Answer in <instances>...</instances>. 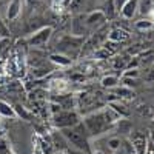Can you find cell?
<instances>
[{
	"label": "cell",
	"mask_w": 154,
	"mask_h": 154,
	"mask_svg": "<svg viewBox=\"0 0 154 154\" xmlns=\"http://www.w3.org/2000/svg\"><path fill=\"white\" fill-rule=\"evenodd\" d=\"M119 120H120L119 114H116L109 106H106L100 111H94L91 114H88L83 119V126L88 136H99L111 130L112 125H116Z\"/></svg>",
	"instance_id": "obj_1"
},
{
	"label": "cell",
	"mask_w": 154,
	"mask_h": 154,
	"mask_svg": "<svg viewBox=\"0 0 154 154\" xmlns=\"http://www.w3.org/2000/svg\"><path fill=\"white\" fill-rule=\"evenodd\" d=\"M63 139L66 140L68 143H71L75 149L79 151H88L89 146H88V133L85 130L83 123H77L75 126H71V128H65V130H60Z\"/></svg>",
	"instance_id": "obj_2"
},
{
	"label": "cell",
	"mask_w": 154,
	"mask_h": 154,
	"mask_svg": "<svg viewBox=\"0 0 154 154\" xmlns=\"http://www.w3.org/2000/svg\"><path fill=\"white\" fill-rule=\"evenodd\" d=\"M5 74L9 77H20L25 74V56L17 48L5 59Z\"/></svg>",
	"instance_id": "obj_3"
},
{
	"label": "cell",
	"mask_w": 154,
	"mask_h": 154,
	"mask_svg": "<svg viewBox=\"0 0 154 154\" xmlns=\"http://www.w3.org/2000/svg\"><path fill=\"white\" fill-rule=\"evenodd\" d=\"M83 45V37H75V35H66L63 37L62 40L57 43V48H59V54H63L66 57H74L79 49L82 48Z\"/></svg>",
	"instance_id": "obj_4"
},
{
	"label": "cell",
	"mask_w": 154,
	"mask_h": 154,
	"mask_svg": "<svg viewBox=\"0 0 154 154\" xmlns=\"http://www.w3.org/2000/svg\"><path fill=\"white\" fill-rule=\"evenodd\" d=\"M77 123H80V116L75 111H60L53 116V125L59 130H65V128L75 126Z\"/></svg>",
	"instance_id": "obj_5"
},
{
	"label": "cell",
	"mask_w": 154,
	"mask_h": 154,
	"mask_svg": "<svg viewBox=\"0 0 154 154\" xmlns=\"http://www.w3.org/2000/svg\"><path fill=\"white\" fill-rule=\"evenodd\" d=\"M51 34H53V28H51V26H45V28H40L38 31H35L34 34H31L26 42H28L29 46H43L49 40Z\"/></svg>",
	"instance_id": "obj_6"
},
{
	"label": "cell",
	"mask_w": 154,
	"mask_h": 154,
	"mask_svg": "<svg viewBox=\"0 0 154 154\" xmlns=\"http://www.w3.org/2000/svg\"><path fill=\"white\" fill-rule=\"evenodd\" d=\"M105 23H106V17L100 9L89 12V14L85 17V25H86L88 29H99V28L103 26Z\"/></svg>",
	"instance_id": "obj_7"
},
{
	"label": "cell",
	"mask_w": 154,
	"mask_h": 154,
	"mask_svg": "<svg viewBox=\"0 0 154 154\" xmlns=\"http://www.w3.org/2000/svg\"><path fill=\"white\" fill-rule=\"evenodd\" d=\"M88 28L85 25V17L83 16H79L75 17L72 22H71V35H75V37H83L86 34Z\"/></svg>",
	"instance_id": "obj_8"
},
{
	"label": "cell",
	"mask_w": 154,
	"mask_h": 154,
	"mask_svg": "<svg viewBox=\"0 0 154 154\" xmlns=\"http://www.w3.org/2000/svg\"><path fill=\"white\" fill-rule=\"evenodd\" d=\"M108 40L114 42V43H123L126 40H130V34H128V31H125L122 28H114L108 34Z\"/></svg>",
	"instance_id": "obj_9"
},
{
	"label": "cell",
	"mask_w": 154,
	"mask_h": 154,
	"mask_svg": "<svg viewBox=\"0 0 154 154\" xmlns=\"http://www.w3.org/2000/svg\"><path fill=\"white\" fill-rule=\"evenodd\" d=\"M137 8H139V0H128V2L122 6L120 12L125 19H133L134 14L137 12Z\"/></svg>",
	"instance_id": "obj_10"
},
{
	"label": "cell",
	"mask_w": 154,
	"mask_h": 154,
	"mask_svg": "<svg viewBox=\"0 0 154 154\" xmlns=\"http://www.w3.org/2000/svg\"><path fill=\"white\" fill-rule=\"evenodd\" d=\"M22 11V2L20 0H11L8 9H6V19L8 20H16Z\"/></svg>",
	"instance_id": "obj_11"
},
{
	"label": "cell",
	"mask_w": 154,
	"mask_h": 154,
	"mask_svg": "<svg viewBox=\"0 0 154 154\" xmlns=\"http://www.w3.org/2000/svg\"><path fill=\"white\" fill-rule=\"evenodd\" d=\"M108 106H109L116 114H119V117H120V119L128 117V116H130V109H128V108L122 103V102H119V100H112V102H109Z\"/></svg>",
	"instance_id": "obj_12"
},
{
	"label": "cell",
	"mask_w": 154,
	"mask_h": 154,
	"mask_svg": "<svg viewBox=\"0 0 154 154\" xmlns=\"http://www.w3.org/2000/svg\"><path fill=\"white\" fill-rule=\"evenodd\" d=\"M146 143H148V140L143 136H136V137H133V145L131 146H133L136 154H145Z\"/></svg>",
	"instance_id": "obj_13"
},
{
	"label": "cell",
	"mask_w": 154,
	"mask_h": 154,
	"mask_svg": "<svg viewBox=\"0 0 154 154\" xmlns=\"http://www.w3.org/2000/svg\"><path fill=\"white\" fill-rule=\"evenodd\" d=\"M102 86L103 88H108V89H111V88H116V86H119V83H120V80H119V77L117 75H114V74H108V75H103L102 77Z\"/></svg>",
	"instance_id": "obj_14"
},
{
	"label": "cell",
	"mask_w": 154,
	"mask_h": 154,
	"mask_svg": "<svg viewBox=\"0 0 154 154\" xmlns=\"http://www.w3.org/2000/svg\"><path fill=\"white\" fill-rule=\"evenodd\" d=\"M49 60L54 63V65H59V66H69L72 59L63 56V54H51L49 56Z\"/></svg>",
	"instance_id": "obj_15"
},
{
	"label": "cell",
	"mask_w": 154,
	"mask_h": 154,
	"mask_svg": "<svg viewBox=\"0 0 154 154\" xmlns=\"http://www.w3.org/2000/svg\"><path fill=\"white\" fill-rule=\"evenodd\" d=\"M37 146L42 149L43 154H53V151H54L53 140H51L49 137H42L40 140H38V145Z\"/></svg>",
	"instance_id": "obj_16"
},
{
	"label": "cell",
	"mask_w": 154,
	"mask_h": 154,
	"mask_svg": "<svg viewBox=\"0 0 154 154\" xmlns=\"http://www.w3.org/2000/svg\"><path fill=\"white\" fill-rule=\"evenodd\" d=\"M49 88L53 89L56 94L60 96V94H63L68 89V82L66 80H62V79L60 80H53V82L49 83Z\"/></svg>",
	"instance_id": "obj_17"
},
{
	"label": "cell",
	"mask_w": 154,
	"mask_h": 154,
	"mask_svg": "<svg viewBox=\"0 0 154 154\" xmlns=\"http://www.w3.org/2000/svg\"><path fill=\"white\" fill-rule=\"evenodd\" d=\"M128 63H130V57L128 56H114V59H112V66L116 69L128 68Z\"/></svg>",
	"instance_id": "obj_18"
},
{
	"label": "cell",
	"mask_w": 154,
	"mask_h": 154,
	"mask_svg": "<svg viewBox=\"0 0 154 154\" xmlns=\"http://www.w3.org/2000/svg\"><path fill=\"white\" fill-rule=\"evenodd\" d=\"M0 116H3V117H16L14 108L5 100H0Z\"/></svg>",
	"instance_id": "obj_19"
},
{
	"label": "cell",
	"mask_w": 154,
	"mask_h": 154,
	"mask_svg": "<svg viewBox=\"0 0 154 154\" xmlns=\"http://www.w3.org/2000/svg\"><path fill=\"white\" fill-rule=\"evenodd\" d=\"M102 12L105 14V17L109 20V19H112L116 14H117V9H116V5H114V0H108L106 2V5L103 6V9H100Z\"/></svg>",
	"instance_id": "obj_20"
},
{
	"label": "cell",
	"mask_w": 154,
	"mask_h": 154,
	"mask_svg": "<svg viewBox=\"0 0 154 154\" xmlns=\"http://www.w3.org/2000/svg\"><path fill=\"white\" fill-rule=\"evenodd\" d=\"M14 108V112H16V116H19V117H22L23 120H29L31 117H32V114L25 108V106H22L20 103H17V105H14L12 106Z\"/></svg>",
	"instance_id": "obj_21"
},
{
	"label": "cell",
	"mask_w": 154,
	"mask_h": 154,
	"mask_svg": "<svg viewBox=\"0 0 154 154\" xmlns=\"http://www.w3.org/2000/svg\"><path fill=\"white\" fill-rule=\"evenodd\" d=\"M116 94H117L119 99H128V100L134 99V96H136L133 89L131 88H126V86H120L117 91H116Z\"/></svg>",
	"instance_id": "obj_22"
},
{
	"label": "cell",
	"mask_w": 154,
	"mask_h": 154,
	"mask_svg": "<svg viewBox=\"0 0 154 154\" xmlns=\"http://www.w3.org/2000/svg\"><path fill=\"white\" fill-rule=\"evenodd\" d=\"M85 2H86V0H72V2L68 5V8H69L71 11H80V9L83 8Z\"/></svg>",
	"instance_id": "obj_23"
},
{
	"label": "cell",
	"mask_w": 154,
	"mask_h": 154,
	"mask_svg": "<svg viewBox=\"0 0 154 154\" xmlns=\"http://www.w3.org/2000/svg\"><path fill=\"white\" fill-rule=\"evenodd\" d=\"M136 26H137L139 29H151V28H152V22L148 20V19H145V20H139V22L136 23Z\"/></svg>",
	"instance_id": "obj_24"
},
{
	"label": "cell",
	"mask_w": 154,
	"mask_h": 154,
	"mask_svg": "<svg viewBox=\"0 0 154 154\" xmlns=\"http://www.w3.org/2000/svg\"><path fill=\"white\" fill-rule=\"evenodd\" d=\"M108 145H109V148H111L112 151H117V149L120 148V145H122V140L117 139V137H112V139L108 140Z\"/></svg>",
	"instance_id": "obj_25"
},
{
	"label": "cell",
	"mask_w": 154,
	"mask_h": 154,
	"mask_svg": "<svg viewBox=\"0 0 154 154\" xmlns=\"http://www.w3.org/2000/svg\"><path fill=\"white\" fill-rule=\"evenodd\" d=\"M139 69L137 68H130V69H126L125 72H123V77H128V79H137L139 77Z\"/></svg>",
	"instance_id": "obj_26"
},
{
	"label": "cell",
	"mask_w": 154,
	"mask_h": 154,
	"mask_svg": "<svg viewBox=\"0 0 154 154\" xmlns=\"http://www.w3.org/2000/svg\"><path fill=\"white\" fill-rule=\"evenodd\" d=\"M142 12L143 14H146V12H149L151 9H152V0H143L142 2Z\"/></svg>",
	"instance_id": "obj_27"
},
{
	"label": "cell",
	"mask_w": 154,
	"mask_h": 154,
	"mask_svg": "<svg viewBox=\"0 0 154 154\" xmlns=\"http://www.w3.org/2000/svg\"><path fill=\"white\" fill-rule=\"evenodd\" d=\"M123 86H126V88H131L133 89V86H136L137 85V82H136V79H128V77H123Z\"/></svg>",
	"instance_id": "obj_28"
},
{
	"label": "cell",
	"mask_w": 154,
	"mask_h": 154,
	"mask_svg": "<svg viewBox=\"0 0 154 154\" xmlns=\"http://www.w3.org/2000/svg\"><path fill=\"white\" fill-rule=\"evenodd\" d=\"M128 2V0H114V5H116V9H117V12H120L122 6Z\"/></svg>",
	"instance_id": "obj_29"
},
{
	"label": "cell",
	"mask_w": 154,
	"mask_h": 154,
	"mask_svg": "<svg viewBox=\"0 0 154 154\" xmlns=\"http://www.w3.org/2000/svg\"><path fill=\"white\" fill-rule=\"evenodd\" d=\"M145 154H154V145L148 140V143H146V151H145Z\"/></svg>",
	"instance_id": "obj_30"
},
{
	"label": "cell",
	"mask_w": 154,
	"mask_h": 154,
	"mask_svg": "<svg viewBox=\"0 0 154 154\" xmlns=\"http://www.w3.org/2000/svg\"><path fill=\"white\" fill-rule=\"evenodd\" d=\"M25 2H26L29 6H37L38 3H40L42 2V0H25Z\"/></svg>",
	"instance_id": "obj_31"
},
{
	"label": "cell",
	"mask_w": 154,
	"mask_h": 154,
	"mask_svg": "<svg viewBox=\"0 0 154 154\" xmlns=\"http://www.w3.org/2000/svg\"><path fill=\"white\" fill-rule=\"evenodd\" d=\"M149 142H151V143L154 145V130H152V131L149 133Z\"/></svg>",
	"instance_id": "obj_32"
},
{
	"label": "cell",
	"mask_w": 154,
	"mask_h": 154,
	"mask_svg": "<svg viewBox=\"0 0 154 154\" xmlns=\"http://www.w3.org/2000/svg\"><path fill=\"white\" fill-rule=\"evenodd\" d=\"M71 2H72V0H63V2H62V5H63V6H68Z\"/></svg>",
	"instance_id": "obj_33"
},
{
	"label": "cell",
	"mask_w": 154,
	"mask_h": 154,
	"mask_svg": "<svg viewBox=\"0 0 154 154\" xmlns=\"http://www.w3.org/2000/svg\"><path fill=\"white\" fill-rule=\"evenodd\" d=\"M63 0H54V3H62Z\"/></svg>",
	"instance_id": "obj_34"
},
{
	"label": "cell",
	"mask_w": 154,
	"mask_h": 154,
	"mask_svg": "<svg viewBox=\"0 0 154 154\" xmlns=\"http://www.w3.org/2000/svg\"><path fill=\"white\" fill-rule=\"evenodd\" d=\"M69 154H77V152H74V151H72V152H71V151H69Z\"/></svg>",
	"instance_id": "obj_35"
},
{
	"label": "cell",
	"mask_w": 154,
	"mask_h": 154,
	"mask_svg": "<svg viewBox=\"0 0 154 154\" xmlns=\"http://www.w3.org/2000/svg\"><path fill=\"white\" fill-rule=\"evenodd\" d=\"M152 9H154V0H152Z\"/></svg>",
	"instance_id": "obj_36"
}]
</instances>
